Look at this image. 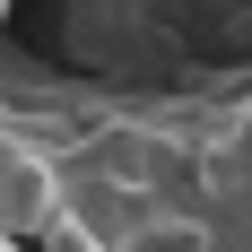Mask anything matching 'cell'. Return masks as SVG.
<instances>
[{
	"label": "cell",
	"mask_w": 252,
	"mask_h": 252,
	"mask_svg": "<svg viewBox=\"0 0 252 252\" xmlns=\"http://www.w3.org/2000/svg\"><path fill=\"white\" fill-rule=\"evenodd\" d=\"M61 218V148L0 122V244H35Z\"/></svg>",
	"instance_id": "1"
}]
</instances>
